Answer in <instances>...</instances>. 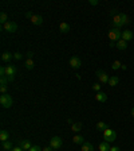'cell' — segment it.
<instances>
[{
    "label": "cell",
    "mask_w": 134,
    "mask_h": 151,
    "mask_svg": "<svg viewBox=\"0 0 134 151\" xmlns=\"http://www.w3.org/2000/svg\"><path fill=\"white\" fill-rule=\"evenodd\" d=\"M121 35H122V31L119 30V28H116L113 27L109 30V32H107V37H109V41L111 42L110 43V46H114V45H117V42L121 39Z\"/></svg>",
    "instance_id": "1"
},
{
    "label": "cell",
    "mask_w": 134,
    "mask_h": 151,
    "mask_svg": "<svg viewBox=\"0 0 134 151\" xmlns=\"http://www.w3.org/2000/svg\"><path fill=\"white\" fill-rule=\"evenodd\" d=\"M0 104H1L3 108H7V109H8V108L12 107L13 100L8 93H6V94H1V96H0Z\"/></svg>",
    "instance_id": "2"
},
{
    "label": "cell",
    "mask_w": 134,
    "mask_h": 151,
    "mask_svg": "<svg viewBox=\"0 0 134 151\" xmlns=\"http://www.w3.org/2000/svg\"><path fill=\"white\" fill-rule=\"evenodd\" d=\"M103 139H105V142H107V143H111V142H114L117 139V132L107 128L106 131L103 132Z\"/></svg>",
    "instance_id": "3"
},
{
    "label": "cell",
    "mask_w": 134,
    "mask_h": 151,
    "mask_svg": "<svg viewBox=\"0 0 134 151\" xmlns=\"http://www.w3.org/2000/svg\"><path fill=\"white\" fill-rule=\"evenodd\" d=\"M16 72H18V69H16V66H13V65H8L6 68V76L9 82L13 81V78H15V76H16Z\"/></svg>",
    "instance_id": "4"
},
{
    "label": "cell",
    "mask_w": 134,
    "mask_h": 151,
    "mask_svg": "<svg viewBox=\"0 0 134 151\" xmlns=\"http://www.w3.org/2000/svg\"><path fill=\"white\" fill-rule=\"evenodd\" d=\"M62 145H63L62 138H59V136H54V138H51L50 147L52 148V150H60V148H62Z\"/></svg>",
    "instance_id": "5"
},
{
    "label": "cell",
    "mask_w": 134,
    "mask_h": 151,
    "mask_svg": "<svg viewBox=\"0 0 134 151\" xmlns=\"http://www.w3.org/2000/svg\"><path fill=\"white\" fill-rule=\"evenodd\" d=\"M97 77H98V80H99L101 84H107V82H109V78H110V76L107 74L106 72H103V70H98Z\"/></svg>",
    "instance_id": "6"
},
{
    "label": "cell",
    "mask_w": 134,
    "mask_h": 151,
    "mask_svg": "<svg viewBox=\"0 0 134 151\" xmlns=\"http://www.w3.org/2000/svg\"><path fill=\"white\" fill-rule=\"evenodd\" d=\"M113 26L116 28H121L123 26V22H122V14H116L113 16Z\"/></svg>",
    "instance_id": "7"
},
{
    "label": "cell",
    "mask_w": 134,
    "mask_h": 151,
    "mask_svg": "<svg viewBox=\"0 0 134 151\" xmlns=\"http://www.w3.org/2000/svg\"><path fill=\"white\" fill-rule=\"evenodd\" d=\"M3 28L7 32H16V30H18V24H16L15 22H9L8 20L6 24H3Z\"/></svg>",
    "instance_id": "8"
},
{
    "label": "cell",
    "mask_w": 134,
    "mask_h": 151,
    "mask_svg": "<svg viewBox=\"0 0 134 151\" xmlns=\"http://www.w3.org/2000/svg\"><path fill=\"white\" fill-rule=\"evenodd\" d=\"M70 66H71L72 69H79L82 66V61L79 57H71L70 58Z\"/></svg>",
    "instance_id": "9"
},
{
    "label": "cell",
    "mask_w": 134,
    "mask_h": 151,
    "mask_svg": "<svg viewBox=\"0 0 134 151\" xmlns=\"http://www.w3.org/2000/svg\"><path fill=\"white\" fill-rule=\"evenodd\" d=\"M134 38V32L130 31V30H125V31H122V35H121V39H123V41L129 42L131 41Z\"/></svg>",
    "instance_id": "10"
},
{
    "label": "cell",
    "mask_w": 134,
    "mask_h": 151,
    "mask_svg": "<svg viewBox=\"0 0 134 151\" xmlns=\"http://www.w3.org/2000/svg\"><path fill=\"white\" fill-rule=\"evenodd\" d=\"M30 20H31V23L32 24H35V26H40L42 23H43V18H42L40 15H35V14L31 16Z\"/></svg>",
    "instance_id": "11"
},
{
    "label": "cell",
    "mask_w": 134,
    "mask_h": 151,
    "mask_svg": "<svg viewBox=\"0 0 134 151\" xmlns=\"http://www.w3.org/2000/svg\"><path fill=\"white\" fill-rule=\"evenodd\" d=\"M19 146H20L24 151H30V148L32 147V145H31V142L30 140H20L19 142Z\"/></svg>",
    "instance_id": "12"
},
{
    "label": "cell",
    "mask_w": 134,
    "mask_h": 151,
    "mask_svg": "<svg viewBox=\"0 0 134 151\" xmlns=\"http://www.w3.org/2000/svg\"><path fill=\"white\" fill-rule=\"evenodd\" d=\"M95 100H97L98 103H105V101L107 100V94L103 93V92H98V93L95 94Z\"/></svg>",
    "instance_id": "13"
},
{
    "label": "cell",
    "mask_w": 134,
    "mask_h": 151,
    "mask_svg": "<svg viewBox=\"0 0 134 151\" xmlns=\"http://www.w3.org/2000/svg\"><path fill=\"white\" fill-rule=\"evenodd\" d=\"M116 46L118 50H126V49H128V42L123 41V39H119V41L117 42Z\"/></svg>",
    "instance_id": "14"
},
{
    "label": "cell",
    "mask_w": 134,
    "mask_h": 151,
    "mask_svg": "<svg viewBox=\"0 0 134 151\" xmlns=\"http://www.w3.org/2000/svg\"><path fill=\"white\" fill-rule=\"evenodd\" d=\"M119 82V78L117 77V76H110V78H109V82L107 84L110 85V86H117Z\"/></svg>",
    "instance_id": "15"
},
{
    "label": "cell",
    "mask_w": 134,
    "mask_h": 151,
    "mask_svg": "<svg viewBox=\"0 0 134 151\" xmlns=\"http://www.w3.org/2000/svg\"><path fill=\"white\" fill-rule=\"evenodd\" d=\"M12 53H9V51H6V53L1 54V61L3 62H9V61L12 60Z\"/></svg>",
    "instance_id": "16"
},
{
    "label": "cell",
    "mask_w": 134,
    "mask_h": 151,
    "mask_svg": "<svg viewBox=\"0 0 134 151\" xmlns=\"http://www.w3.org/2000/svg\"><path fill=\"white\" fill-rule=\"evenodd\" d=\"M107 128H109V126H107L105 122H98V123H97V129H98V131L105 132Z\"/></svg>",
    "instance_id": "17"
},
{
    "label": "cell",
    "mask_w": 134,
    "mask_h": 151,
    "mask_svg": "<svg viewBox=\"0 0 134 151\" xmlns=\"http://www.w3.org/2000/svg\"><path fill=\"white\" fill-rule=\"evenodd\" d=\"M72 142H74L75 145H83L84 138L82 135H75V136H72Z\"/></svg>",
    "instance_id": "18"
},
{
    "label": "cell",
    "mask_w": 134,
    "mask_h": 151,
    "mask_svg": "<svg viewBox=\"0 0 134 151\" xmlns=\"http://www.w3.org/2000/svg\"><path fill=\"white\" fill-rule=\"evenodd\" d=\"M9 138V134L8 131H6V129H1V132H0V140H1V143H4V142H7Z\"/></svg>",
    "instance_id": "19"
},
{
    "label": "cell",
    "mask_w": 134,
    "mask_h": 151,
    "mask_svg": "<svg viewBox=\"0 0 134 151\" xmlns=\"http://www.w3.org/2000/svg\"><path fill=\"white\" fill-rule=\"evenodd\" d=\"M82 151H94V146L91 145L90 142H84L82 145Z\"/></svg>",
    "instance_id": "20"
},
{
    "label": "cell",
    "mask_w": 134,
    "mask_h": 151,
    "mask_svg": "<svg viewBox=\"0 0 134 151\" xmlns=\"http://www.w3.org/2000/svg\"><path fill=\"white\" fill-rule=\"evenodd\" d=\"M59 30L66 34V32L70 31V24H69V23H66V22H62V23H60V26H59Z\"/></svg>",
    "instance_id": "21"
},
{
    "label": "cell",
    "mask_w": 134,
    "mask_h": 151,
    "mask_svg": "<svg viewBox=\"0 0 134 151\" xmlns=\"http://www.w3.org/2000/svg\"><path fill=\"white\" fill-rule=\"evenodd\" d=\"M98 150L99 151H110V145L107 142H102V143L98 146Z\"/></svg>",
    "instance_id": "22"
},
{
    "label": "cell",
    "mask_w": 134,
    "mask_h": 151,
    "mask_svg": "<svg viewBox=\"0 0 134 151\" xmlns=\"http://www.w3.org/2000/svg\"><path fill=\"white\" fill-rule=\"evenodd\" d=\"M34 66H35L34 60H32V58H27V61H26V69L32 70L34 69Z\"/></svg>",
    "instance_id": "23"
},
{
    "label": "cell",
    "mask_w": 134,
    "mask_h": 151,
    "mask_svg": "<svg viewBox=\"0 0 134 151\" xmlns=\"http://www.w3.org/2000/svg\"><path fill=\"white\" fill-rule=\"evenodd\" d=\"M1 148H3L4 151H11L13 147H12V143L7 140V142H4V143H1Z\"/></svg>",
    "instance_id": "24"
},
{
    "label": "cell",
    "mask_w": 134,
    "mask_h": 151,
    "mask_svg": "<svg viewBox=\"0 0 134 151\" xmlns=\"http://www.w3.org/2000/svg\"><path fill=\"white\" fill-rule=\"evenodd\" d=\"M71 129H72V132L82 131V123H72V124H71Z\"/></svg>",
    "instance_id": "25"
},
{
    "label": "cell",
    "mask_w": 134,
    "mask_h": 151,
    "mask_svg": "<svg viewBox=\"0 0 134 151\" xmlns=\"http://www.w3.org/2000/svg\"><path fill=\"white\" fill-rule=\"evenodd\" d=\"M7 22H8V15H7L6 12H1L0 14V23H1V24H6Z\"/></svg>",
    "instance_id": "26"
},
{
    "label": "cell",
    "mask_w": 134,
    "mask_h": 151,
    "mask_svg": "<svg viewBox=\"0 0 134 151\" xmlns=\"http://www.w3.org/2000/svg\"><path fill=\"white\" fill-rule=\"evenodd\" d=\"M122 66V63H121V61H118V60H116L114 61V62H113V65H111V68L114 70H117V69H119V68H121Z\"/></svg>",
    "instance_id": "27"
},
{
    "label": "cell",
    "mask_w": 134,
    "mask_h": 151,
    "mask_svg": "<svg viewBox=\"0 0 134 151\" xmlns=\"http://www.w3.org/2000/svg\"><path fill=\"white\" fill-rule=\"evenodd\" d=\"M7 82H8L7 76H1V77H0V85H7Z\"/></svg>",
    "instance_id": "28"
},
{
    "label": "cell",
    "mask_w": 134,
    "mask_h": 151,
    "mask_svg": "<svg viewBox=\"0 0 134 151\" xmlns=\"http://www.w3.org/2000/svg\"><path fill=\"white\" fill-rule=\"evenodd\" d=\"M122 22H123V26L129 23V16L126 14H122Z\"/></svg>",
    "instance_id": "29"
},
{
    "label": "cell",
    "mask_w": 134,
    "mask_h": 151,
    "mask_svg": "<svg viewBox=\"0 0 134 151\" xmlns=\"http://www.w3.org/2000/svg\"><path fill=\"white\" fill-rule=\"evenodd\" d=\"M93 91H95L98 93V92H101V84H98V82H95V84L93 85Z\"/></svg>",
    "instance_id": "30"
},
{
    "label": "cell",
    "mask_w": 134,
    "mask_h": 151,
    "mask_svg": "<svg viewBox=\"0 0 134 151\" xmlns=\"http://www.w3.org/2000/svg\"><path fill=\"white\" fill-rule=\"evenodd\" d=\"M13 58H15V60H22V58H23V54H22V53H19V51H18V53L13 54Z\"/></svg>",
    "instance_id": "31"
},
{
    "label": "cell",
    "mask_w": 134,
    "mask_h": 151,
    "mask_svg": "<svg viewBox=\"0 0 134 151\" xmlns=\"http://www.w3.org/2000/svg\"><path fill=\"white\" fill-rule=\"evenodd\" d=\"M0 92H1V94H6L7 93V85H0Z\"/></svg>",
    "instance_id": "32"
},
{
    "label": "cell",
    "mask_w": 134,
    "mask_h": 151,
    "mask_svg": "<svg viewBox=\"0 0 134 151\" xmlns=\"http://www.w3.org/2000/svg\"><path fill=\"white\" fill-rule=\"evenodd\" d=\"M30 151H42V150H40L39 146H32V147L30 148Z\"/></svg>",
    "instance_id": "33"
},
{
    "label": "cell",
    "mask_w": 134,
    "mask_h": 151,
    "mask_svg": "<svg viewBox=\"0 0 134 151\" xmlns=\"http://www.w3.org/2000/svg\"><path fill=\"white\" fill-rule=\"evenodd\" d=\"M89 3H90L91 6H98V4H99V1H98V0H90Z\"/></svg>",
    "instance_id": "34"
},
{
    "label": "cell",
    "mask_w": 134,
    "mask_h": 151,
    "mask_svg": "<svg viewBox=\"0 0 134 151\" xmlns=\"http://www.w3.org/2000/svg\"><path fill=\"white\" fill-rule=\"evenodd\" d=\"M0 76H6V68H4V66L0 68Z\"/></svg>",
    "instance_id": "35"
},
{
    "label": "cell",
    "mask_w": 134,
    "mask_h": 151,
    "mask_svg": "<svg viewBox=\"0 0 134 151\" xmlns=\"http://www.w3.org/2000/svg\"><path fill=\"white\" fill-rule=\"evenodd\" d=\"M11 151H24V150H23V148L20 147V146H19V147H13Z\"/></svg>",
    "instance_id": "36"
},
{
    "label": "cell",
    "mask_w": 134,
    "mask_h": 151,
    "mask_svg": "<svg viewBox=\"0 0 134 151\" xmlns=\"http://www.w3.org/2000/svg\"><path fill=\"white\" fill-rule=\"evenodd\" d=\"M42 151H52V148H51V147H50V146H47V147L42 148Z\"/></svg>",
    "instance_id": "37"
},
{
    "label": "cell",
    "mask_w": 134,
    "mask_h": 151,
    "mask_svg": "<svg viewBox=\"0 0 134 151\" xmlns=\"http://www.w3.org/2000/svg\"><path fill=\"white\" fill-rule=\"evenodd\" d=\"M110 151H121V150H119V147L116 146V147H110Z\"/></svg>",
    "instance_id": "38"
},
{
    "label": "cell",
    "mask_w": 134,
    "mask_h": 151,
    "mask_svg": "<svg viewBox=\"0 0 134 151\" xmlns=\"http://www.w3.org/2000/svg\"><path fill=\"white\" fill-rule=\"evenodd\" d=\"M32 15H34V14H32V12H27V14H26V18L31 19V16H32Z\"/></svg>",
    "instance_id": "39"
},
{
    "label": "cell",
    "mask_w": 134,
    "mask_h": 151,
    "mask_svg": "<svg viewBox=\"0 0 134 151\" xmlns=\"http://www.w3.org/2000/svg\"><path fill=\"white\" fill-rule=\"evenodd\" d=\"M27 57H28V58H32V57H34V53H32V51H28Z\"/></svg>",
    "instance_id": "40"
},
{
    "label": "cell",
    "mask_w": 134,
    "mask_h": 151,
    "mask_svg": "<svg viewBox=\"0 0 134 151\" xmlns=\"http://www.w3.org/2000/svg\"><path fill=\"white\" fill-rule=\"evenodd\" d=\"M121 69H122V70H126V69H128V66H126V65H122Z\"/></svg>",
    "instance_id": "41"
},
{
    "label": "cell",
    "mask_w": 134,
    "mask_h": 151,
    "mask_svg": "<svg viewBox=\"0 0 134 151\" xmlns=\"http://www.w3.org/2000/svg\"><path fill=\"white\" fill-rule=\"evenodd\" d=\"M131 116H133V119H134V108H131Z\"/></svg>",
    "instance_id": "42"
}]
</instances>
